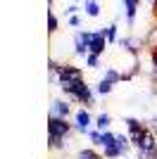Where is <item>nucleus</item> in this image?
<instances>
[{"mask_svg": "<svg viewBox=\"0 0 157 159\" xmlns=\"http://www.w3.org/2000/svg\"><path fill=\"white\" fill-rule=\"evenodd\" d=\"M86 138L91 140V147H102V133H100V131H95V128H93Z\"/></svg>", "mask_w": 157, "mask_h": 159, "instance_id": "nucleus-17", "label": "nucleus"}, {"mask_svg": "<svg viewBox=\"0 0 157 159\" xmlns=\"http://www.w3.org/2000/svg\"><path fill=\"white\" fill-rule=\"evenodd\" d=\"M74 2H76V0H74Z\"/></svg>", "mask_w": 157, "mask_h": 159, "instance_id": "nucleus-25", "label": "nucleus"}, {"mask_svg": "<svg viewBox=\"0 0 157 159\" xmlns=\"http://www.w3.org/2000/svg\"><path fill=\"white\" fill-rule=\"evenodd\" d=\"M110 126H112V116L110 114H98L95 116V131H100V133H105V131H110Z\"/></svg>", "mask_w": 157, "mask_h": 159, "instance_id": "nucleus-10", "label": "nucleus"}, {"mask_svg": "<svg viewBox=\"0 0 157 159\" xmlns=\"http://www.w3.org/2000/svg\"><path fill=\"white\" fill-rule=\"evenodd\" d=\"M138 7H140V0H124V17H126V24H129V26L136 24Z\"/></svg>", "mask_w": 157, "mask_h": 159, "instance_id": "nucleus-8", "label": "nucleus"}, {"mask_svg": "<svg viewBox=\"0 0 157 159\" xmlns=\"http://www.w3.org/2000/svg\"><path fill=\"white\" fill-rule=\"evenodd\" d=\"M100 2L98 0H83V12L91 17V19H95V17H100Z\"/></svg>", "mask_w": 157, "mask_h": 159, "instance_id": "nucleus-9", "label": "nucleus"}, {"mask_svg": "<svg viewBox=\"0 0 157 159\" xmlns=\"http://www.w3.org/2000/svg\"><path fill=\"white\" fill-rule=\"evenodd\" d=\"M148 2H155V0H148Z\"/></svg>", "mask_w": 157, "mask_h": 159, "instance_id": "nucleus-24", "label": "nucleus"}, {"mask_svg": "<svg viewBox=\"0 0 157 159\" xmlns=\"http://www.w3.org/2000/svg\"><path fill=\"white\" fill-rule=\"evenodd\" d=\"M119 48H121V50H126V52H131V55H140V50H143L145 48V40H140V38H121L117 43Z\"/></svg>", "mask_w": 157, "mask_h": 159, "instance_id": "nucleus-7", "label": "nucleus"}, {"mask_svg": "<svg viewBox=\"0 0 157 159\" xmlns=\"http://www.w3.org/2000/svg\"><path fill=\"white\" fill-rule=\"evenodd\" d=\"M102 79L112 81V83L117 86V83H121V71H119L117 66H107V69H105V74H102Z\"/></svg>", "mask_w": 157, "mask_h": 159, "instance_id": "nucleus-13", "label": "nucleus"}, {"mask_svg": "<svg viewBox=\"0 0 157 159\" xmlns=\"http://www.w3.org/2000/svg\"><path fill=\"white\" fill-rule=\"evenodd\" d=\"M59 90L64 95L67 100H72V102H78V105H83L86 109H91L95 107V90H93L86 79H74V81H62L59 83Z\"/></svg>", "mask_w": 157, "mask_h": 159, "instance_id": "nucleus-2", "label": "nucleus"}, {"mask_svg": "<svg viewBox=\"0 0 157 159\" xmlns=\"http://www.w3.org/2000/svg\"><path fill=\"white\" fill-rule=\"evenodd\" d=\"M76 159H102V154L95 152V147H83L76 152Z\"/></svg>", "mask_w": 157, "mask_h": 159, "instance_id": "nucleus-15", "label": "nucleus"}, {"mask_svg": "<svg viewBox=\"0 0 157 159\" xmlns=\"http://www.w3.org/2000/svg\"><path fill=\"white\" fill-rule=\"evenodd\" d=\"M117 145H119V150H121V154H129L131 152V147H133V143H131V138L129 135H124V133H117Z\"/></svg>", "mask_w": 157, "mask_h": 159, "instance_id": "nucleus-11", "label": "nucleus"}, {"mask_svg": "<svg viewBox=\"0 0 157 159\" xmlns=\"http://www.w3.org/2000/svg\"><path fill=\"white\" fill-rule=\"evenodd\" d=\"M57 29H59L57 14L52 12V10H48V33H57Z\"/></svg>", "mask_w": 157, "mask_h": 159, "instance_id": "nucleus-16", "label": "nucleus"}, {"mask_svg": "<svg viewBox=\"0 0 157 159\" xmlns=\"http://www.w3.org/2000/svg\"><path fill=\"white\" fill-rule=\"evenodd\" d=\"M112 90H114V83L107 81V79H100L98 86H95V93H98V95H110Z\"/></svg>", "mask_w": 157, "mask_h": 159, "instance_id": "nucleus-14", "label": "nucleus"}, {"mask_svg": "<svg viewBox=\"0 0 157 159\" xmlns=\"http://www.w3.org/2000/svg\"><path fill=\"white\" fill-rule=\"evenodd\" d=\"M50 116H62V119L74 116L72 100H67V98H55V100L50 102Z\"/></svg>", "mask_w": 157, "mask_h": 159, "instance_id": "nucleus-5", "label": "nucleus"}, {"mask_svg": "<svg viewBox=\"0 0 157 159\" xmlns=\"http://www.w3.org/2000/svg\"><path fill=\"white\" fill-rule=\"evenodd\" d=\"M148 128H150V131H152V133L157 135V116H152V119L148 121Z\"/></svg>", "mask_w": 157, "mask_h": 159, "instance_id": "nucleus-21", "label": "nucleus"}, {"mask_svg": "<svg viewBox=\"0 0 157 159\" xmlns=\"http://www.w3.org/2000/svg\"><path fill=\"white\" fill-rule=\"evenodd\" d=\"M95 128V119L91 116V109H76L74 112V133H81V135H88V133Z\"/></svg>", "mask_w": 157, "mask_h": 159, "instance_id": "nucleus-3", "label": "nucleus"}, {"mask_svg": "<svg viewBox=\"0 0 157 159\" xmlns=\"http://www.w3.org/2000/svg\"><path fill=\"white\" fill-rule=\"evenodd\" d=\"M52 2H55V0H48V5H50V7H52Z\"/></svg>", "mask_w": 157, "mask_h": 159, "instance_id": "nucleus-23", "label": "nucleus"}, {"mask_svg": "<svg viewBox=\"0 0 157 159\" xmlns=\"http://www.w3.org/2000/svg\"><path fill=\"white\" fill-rule=\"evenodd\" d=\"M67 21H69V26H72V29H81V17H78V14L67 17Z\"/></svg>", "mask_w": 157, "mask_h": 159, "instance_id": "nucleus-19", "label": "nucleus"}, {"mask_svg": "<svg viewBox=\"0 0 157 159\" xmlns=\"http://www.w3.org/2000/svg\"><path fill=\"white\" fill-rule=\"evenodd\" d=\"M74 55H78V57L88 55V38H86V31H81V29L74 31Z\"/></svg>", "mask_w": 157, "mask_h": 159, "instance_id": "nucleus-6", "label": "nucleus"}, {"mask_svg": "<svg viewBox=\"0 0 157 159\" xmlns=\"http://www.w3.org/2000/svg\"><path fill=\"white\" fill-rule=\"evenodd\" d=\"M86 38H88V52L93 55H102L110 45L102 31H86Z\"/></svg>", "mask_w": 157, "mask_h": 159, "instance_id": "nucleus-4", "label": "nucleus"}, {"mask_svg": "<svg viewBox=\"0 0 157 159\" xmlns=\"http://www.w3.org/2000/svg\"><path fill=\"white\" fill-rule=\"evenodd\" d=\"M100 31L105 33V38H107V43H110V45H117L119 43V38H117V24H110V26H105V29H100Z\"/></svg>", "mask_w": 157, "mask_h": 159, "instance_id": "nucleus-12", "label": "nucleus"}, {"mask_svg": "<svg viewBox=\"0 0 157 159\" xmlns=\"http://www.w3.org/2000/svg\"><path fill=\"white\" fill-rule=\"evenodd\" d=\"M83 62H86V66H88V69H100V55L88 52V55L83 57Z\"/></svg>", "mask_w": 157, "mask_h": 159, "instance_id": "nucleus-18", "label": "nucleus"}, {"mask_svg": "<svg viewBox=\"0 0 157 159\" xmlns=\"http://www.w3.org/2000/svg\"><path fill=\"white\" fill-rule=\"evenodd\" d=\"M72 133H74V121L48 114V150L50 152H62Z\"/></svg>", "mask_w": 157, "mask_h": 159, "instance_id": "nucleus-1", "label": "nucleus"}, {"mask_svg": "<svg viewBox=\"0 0 157 159\" xmlns=\"http://www.w3.org/2000/svg\"><path fill=\"white\" fill-rule=\"evenodd\" d=\"M136 159H157V157H152V154H148V152H140V150H136Z\"/></svg>", "mask_w": 157, "mask_h": 159, "instance_id": "nucleus-22", "label": "nucleus"}, {"mask_svg": "<svg viewBox=\"0 0 157 159\" xmlns=\"http://www.w3.org/2000/svg\"><path fill=\"white\" fill-rule=\"evenodd\" d=\"M74 14H78V5H76V2L67 5V10H64V17H74Z\"/></svg>", "mask_w": 157, "mask_h": 159, "instance_id": "nucleus-20", "label": "nucleus"}]
</instances>
